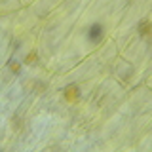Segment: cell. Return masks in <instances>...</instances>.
Returning a JSON list of instances; mask_svg holds the SVG:
<instances>
[{
  "label": "cell",
  "mask_w": 152,
  "mask_h": 152,
  "mask_svg": "<svg viewBox=\"0 0 152 152\" xmlns=\"http://www.w3.org/2000/svg\"><path fill=\"white\" fill-rule=\"evenodd\" d=\"M65 97L69 99V101H74V99H78V88H74V86L66 88V91H65Z\"/></svg>",
  "instance_id": "1"
},
{
  "label": "cell",
  "mask_w": 152,
  "mask_h": 152,
  "mask_svg": "<svg viewBox=\"0 0 152 152\" xmlns=\"http://www.w3.org/2000/svg\"><path fill=\"white\" fill-rule=\"evenodd\" d=\"M99 36H101V27H93V28H91V32H89V38L97 40Z\"/></svg>",
  "instance_id": "2"
}]
</instances>
